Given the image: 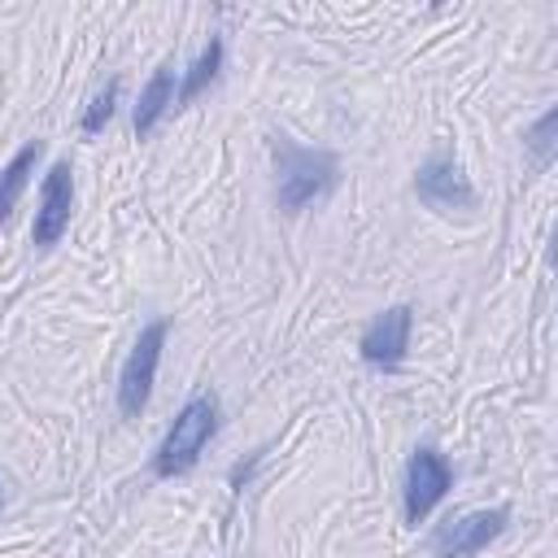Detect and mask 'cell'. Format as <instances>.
<instances>
[{
  "instance_id": "1",
  "label": "cell",
  "mask_w": 558,
  "mask_h": 558,
  "mask_svg": "<svg viewBox=\"0 0 558 558\" xmlns=\"http://www.w3.org/2000/svg\"><path fill=\"white\" fill-rule=\"evenodd\" d=\"M275 148V201L279 209L296 214L314 201H323L340 183V161L323 148H301L288 135H270Z\"/></svg>"
},
{
  "instance_id": "2",
  "label": "cell",
  "mask_w": 558,
  "mask_h": 558,
  "mask_svg": "<svg viewBox=\"0 0 558 558\" xmlns=\"http://www.w3.org/2000/svg\"><path fill=\"white\" fill-rule=\"evenodd\" d=\"M214 432H218V397H214V392L187 397V405L179 410V418L170 423L166 440H161L157 453H153V475H157V480L187 475V471L201 462V453H205V445L214 440Z\"/></svg>"
},
{
  "instance_id": "3",
  "label": "cell",
  "mask_w": 558,
  "mask_h": 558,
  "mask_svg": "<svg viewBox=\"0 0 558 558\" xmlns=\"http://www.w3.org/2000/svg\"><path fill=\"white\" fill-rule=\"evenodd\" d=\"M161 349H166V318H153L135 336V344H131V353L122 362V375H118V410H122V418H140L144 414V405L153 397Z\"/></svg>"
},
{
  "instance_id": "4",
  "label": "cell",
  "mask_w": 558,
  "mask_h": 558,
  "mask_svg": "<svg viewBox=\"0 0 558 558\" xmlns=\"http://www.w3.org/2000/svg\"><path fill=\"white\" fill-rule=\"evenodd\" d=\"M453 488V466L449 458L436 449V445H418L410 453V466H405V488H401V510H405V523H423L440 501L445 493Z\"/></svg>"
},
{
  "instance_id": "5",
  "label": "cell",
  "mask_w": 558,
  "mask_h": 558,
  "mask_svg": "<svg viewBox=\"0 0 558 558\" xmlns=\"http://www.w3.org/2000/svg\"><path fill=\"white\" fill-rule=\"evenodd\" d=\"M414 192L423 205L440 209V214H453V209H471L475 205V192H471V179L462 174V166L449 157V153H432L418 174H414Z\"/></svg>"
},
{
  "instance_id": "6",
  "label": "cell",
  "mask_w": 558,
  "mask_h": 558,
  "mask_svg": "<svg viewBox=\"0 0 558 558\" xmlns=\"http://www.w3.org/2000/svg\"><path fill=\"white\" fill-rule=\"evenodd\" d=\"M510 523V510L506 506H493V510H471L462 519H449L440 532H436V558H471L480 549H488V541H497Z\"/></svg>"
},
{
  "instance_id": "7",
  "label": "cell",
  "mask_w": 558,
  "mask_h": 558,
  "mask_svg": "<svg viewBox=\"0 0 558 558\" xmlns=\"http://www.w3.org/2000/svg\"><path fill=\"white\" fill-rule=\"evenodd\" d=\"M70 214H74V174H70V161H57V166L44 174L31 240H35L39 248L57 244V240L65 235V227H70Z\"/></svg>"
},
{
  "instance_id": "8",
  "label": "cell",
  "mask_w": 558,
  "mask_h": 558,
  "mask_svg": "<svg viewBox=\"0 0 558 558\" xmlns=\"http://www.w3.org/2000/svg\"><path fill=\"white\" fill-rule=\"evenodd\" d=\"M410 327H414V310L410 305H392L384 314H375V323L362 331L357 340V353L366 366H379V371H392L401 366L405 349H410Z\"/></svg>"
},
{
  "instance_id": "9",
  "label": "cell",
  "mask_w": 558,
  "mask_h": 558,
  "mask_svg": "<svg viewBox=\"0 0 558 558\" xmlns=\"http://www.w3.org/2000/svg\"><path fill=\"white\" fill-rule=\"evenodd\" d=\"M174 92H179V83H174V65L166 61L161 70H153V78L144 83V92H140V105H135V135L144 140L157 122H161V113L174 105Z\"/></svg>"
},
{
  "instance_id": "10",
  "label": "cell",
  "mask_w": 558,
  "mask_h": 558,
  "mask_svg": "<svg viewBox=\"0 0 558 558\" xmlns=\"http://www.w3.org/2000/svg\"><path fill=\"white\" fill-rule=\"evenodd\" d=\"M39 157H44V144H39V140H26V144L9 157V166L0 170V222L13 214V205H17V196L26 192V183H31Z\"/></svg>"
},
{
  "instance_id": "11",
  "label": "cell",
  "mask_w": 558,
  "mask_h": 558,
  "mask_svg": "<svg viewBox=\"0 0 558 558\" xmlns=\"http://www.w3.org/2000/svg\"><path fill=\"white\" fill-rule=\"evenodd\" d=\"M218 70H222V39H209V44H205V52H201V57L187 65V74L179 78L174 109H179V105H192V100H196V96L218 78Z\"/></svg>"
},
{
  "instance_id": "12",
  "label": "cell",
  "mask_w": 558,
  "mask_h": 558,
  "mask_svg": "<svg viewBox=\"0 0 558 558\" xmlns=\"http://www.w3.org/2000/svg\"><path fill=\"white\" fill-rule=\"evenodd\" d=\"M554 135H558V109H545L527 131H523V144L532 153V161L545 170L554 161Z\"/></svg>"
},
{
  "instance_id": "13",
  "label": "cell",
  "mask_w": 558,
  "mask_h": 558,
  "mask_svg": "<svg viewBox=\"0 0 558 558\" xmlns=\"http://www.w3.org/2000/svg\"><path fill=\"white\" fill-rule=\"evenodd\" d=\"M113 105H118V78L105 83V92H96V100L87 105V113H83V131H87V135L105 131V122L113 118Z\"/></svg>"
}]
</instances>
